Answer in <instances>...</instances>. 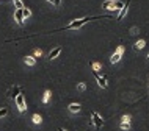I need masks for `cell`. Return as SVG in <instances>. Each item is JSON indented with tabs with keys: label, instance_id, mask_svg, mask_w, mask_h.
I'll use <instances>...</instances> for the list:
<instances>
[{
	"label": "cell",
	"instance_id": "cell-13",
	"mask_svg": "<svg viewBox=\"0 0 149 131\" xmlns=\"http://www.w3.org/2000/svg\"><path fill=\"white\" fill-rule=\"evenodd\" d=\"M31 122H33L35 125H41V123H42V117L39 116V114H33V117H31Z\"/></svg>",
	"mask_w": 149,
	"mask_h": 131
},
{
	"label": "cell",
	"instance_id": "cell-26",
	"mask_svg": "<svg viewBox=\"0 0 149 131\" xmlns=\"http://www.w3.org/2000/svg\"><path fill=\"white\" fill-rule=\"evenodd\" d=\"M58 131H66V130H64V128H58Z\"/></svg>",
	"mask_w": 149,
	"mask_h": 131
},
{
	"label": "cell",
	"instance_id": "cell-6",
	"mask_svg": "<svg viewBox=\"0 0 149 131\" xmlns=\"http://www.w3.org/2000/svg\"><path fill=\"white\" fill-rule=\"evenodd\" d=\"M14 21L17 25H24V16H22V8H16V11H14Z\"/></svg>",
	"mask_w": 149,
	"mask_h": 131
},
{
	"label": "cell",
	"instance_id": "cell-19",
	"mask_svg": "<svg viewBox=\"0 0 149 131\" xmlns=\"http://www.w3.org/2000/svg\"><path fill=\"white\" fill-rule=\"evenodd\" d=\"M14 6H16V8H24L22 0H14Z\"/></svg>",
	"mask_w": 149,
	"mask_h": 131
},
{
	"label": "cell",
	"instance_id": "cell-20",
	"mask_svg": "<svg viewBox=\"0 0 149 131\" xmlns=\"http://www.w3.org/2000/svg\"><path fill=\"white\" fill-rule=\"evenodd\" d=\"M123 5H124L123 2H118V0L115 2V8H116V10H121V8H123Z\"/></svg>",
	"mask_w": 149,
	"mask_h": 131
},
{
	"label": "cell",
	"instance_id": "cell-16",
	"mask_svg": "<svg viewBox=\"0 0 149 131\" xmlns=\"http://www.w3.org/2000/svg\"><path fill=\"white\" fill-rule=\"evenodd\" d=\"M22 16H24V19H29L30 16H31V11H30L27 6H24V8H22Z\"/></svg>",
	"mask_w": 149,
	"mask_h": 131
},
{
	"label": "cell",
	"instance_id": "cell-27",
	"mask_svg": "<svg viewBox=\"0 0 149 131\" xmlns=\"http://www.w3.org/2000/svg\"><path fill=\"white\" fill-rule=\"evenodd\" d=\"M47 2H49V3H54V0H47Z\"/></svg>",
	"mask_w": 149,
	"mask_h": 131
},
{
	"label": "cell",
	"instance_id": "cell-4",
	"mask_svg": "<svg viewBox=\"0 0 149 131\" xmlns=\"http://www.w3.org/2000/svg\"><path fill=\"white\" fill-rule=\"evenodd\" d=\"M91 117H93V125H94L97 130H100V128H102V126H104V119L100 117V114H99V112H96V111H94V112L91 114Z\"/></svg>",
	"mask_w": 149,
	"mask_h": 131
},
{
	"label": "cell",
	"instance_id": "cell-24",
	"mask_svg": "<svg viewBox=\"0 0 149 131\" xmlns=\"http://www.w3.org/2000/svg\"><path fill=\"white\" fill-rule=\"evenodd\" d=\"M41 55H42V50L41 49H36L35 50V56H41Z\"/></svg>",
	"mask_w": 149,
	"mask_h": 131
},
{
	"label": "cell",
	"instance_id": "cell-3",
	"mask_svg": "<svg viewBox=\"0 0 149 131\" xmlns=\"http://www.w3.org/2000/svg\"><path fill=\"white\" fill-rule=\"evenodd\" d=\"M16 100V105H17V108H19V111L21 112H25V109H27V103H25V97H24V94L21 92L17 95V97L14 98Z\"/></svg>",
	"mask_w": 149,
	"mask_h": 131
},
{
	"label": "cell",
	"instance_id": "cell-10",
	"mask_svg": "<svg viewBox=\"0 0 149 131\" xmlns=\"http://www.w3.org/2000/svg\"><path fill=\"white\" fill-rule=\"evenodd\" d=\"M102 8H105L108 11H115V0H105V2L102 3Z\"/></svg>",
	"mask_w": 149,
	"mask_h": 131
},
{
	"label": "cell",
	"instance_id": "cell-9",
	"mask_svg": "<svg viewBox=\"0 0 149 131\" xmlns=\"http://www.w3.org/2000/svg\"><path fill=\"white\" fill-rule=\"evenodd\" d=\"M68 109H69V112H72V114H79L80 109H82V106H80L79 103H71V105L68 106Z\"/></svg>",
	"mask_w": 149,
	"mask_h": 131
},
{
	"label": "cell",
	"instance_id": "cell-11",
	"mask_svg": "<svg viewBox=\"0 0 149 131\" xmlns=\"http://www.w3.org/2000/svg\"><path fill=\"white\" fill-rule=\"evenodd\" d=\"M144 45H146V41H144V39H140V41H136V42H135L134 50H135V51H140V50H143V49H144Z\"/></svg>",
	"mask_w": 149,
	"mask_h": 131
},
{
	"label": "cell",
	"instance_id": "cell-5",
	"mask_svg": "<svg viewBox=\"0 0 149 131\" xmlns=\"http://www.w3.org/2000/svg\"><path fill=\"white\" fill-rule=\"evenodd\" d=\"M93 73H94V78H96V81H97L99 87L105 89V87H107V77H105V75H102V77H100L97 72H93Z\"/></svg>",
	"mask_w": 149,
	"mask_h": 131
},
{
	"label": "cell",
	"instance_id": "cell-14",
	"mask_svg": "<svg viewBox=\"0 0 149 131\" xmlns=\"http://www.w3.org/2000/svg\"><path fill=\"white\" fill-rule=\"evenodd\" d=\"M25 64H27V66H35V64H36L35 56H25Z\"/></svg>",
	"mask_w": 149,
	"mask_h": 131
},
{
	"label": "cell",
	"instance_id": "cell-15",
	"mask_svg": "<svg viewBox=\"0 0 149 131\" xmlns=\"http://www.w3.org/2000/svg\"><path fill=\"white\" fill-rule=\"evenodd\" d=\"M50 100V91H44L42 94V103H49Z\"/></svg>",
	"mask_w": 149,
	"mask_h": 131
},
{
	"label": "cell",
	"instance_id": "cell-12",
	"mask_svg": "<svg viewBox=\"0 0 149 131\" xmlns=\"http://www.w3.org/2000/svg\"><path fill=\"white\" fill-rule=\"evenodd\" d=\"M60 53H61V47H57V49H54L49 53V59H55V58H58L60 56Z\"/></svg>",
	"mask_w": 149,
	"mask_h": 131
},
{
	"label": "cell",
	"instance_id": "cell-17",
	"mask_svg": "<svg viewBox=\"0 0 149 131\" xmlns=\"http://www.w3.org/2000/svg\"><path fill=\"white\" fill-rule=\"evenodd\" d=\"M119 128L124 130V131H129V130H130V122H121Z\"/></svg>",
	"mask_w": 149,
	"mask_h": 131
},
{
	"label": "cell",
	"instance_id": "cell-28",
	"mask_svg": "<svg viewBox=\"0 0 149 131\" xmlns=\"http://www.w3.org/2000/svg\"><path fill=\"white\" fill-rule=\"evenodd\" d=\"M148 61H149V55H148Z\"/></svg>",
	"mask_w": 149,
	"mask_h": 131
},
{
	"label": "cell",
	"instance_id": "cell-7",
	"mask_svg": "<svg viewBox=\"0 0 149 131\" xmlns=\"http://www.w3.org/2000/svg\"><path fill=\"white\" fill-rule=\"evenodd\" d=\"M129 5H130V0H127V3H124V5H123V8L119 10V14H118V19H116V21H123V19L126 17L127 10H129Z\"/></svg>",
	"mask_w": 149,
	"mask_h": 131
},
{
	"label": "cell",
	"instance_id": "cell-22",
	"mask_svg": "<svg viewBox=\"0 0 149 131\" xmlns=\"http://www.w3.org/2000/svg\"><path fill=\"white\" fill-rule=\"evenodd\" d=\"M6 114H8V109H6V108H2V109H0V117H5Z\"/></svg>",
	"mask_w": 149,
	"mask_h": 131
},
{
	"label": "cell",
	"instance_id": "cell-25",
	"mask_svg": "<svg viewBox=\"0 0 149 131\" xmlns=\"http://www.w3.org/2000/svg\"><path fill=\"white\" fill-rule=\"evenodd\" d=\"M54 5L55 6H60V5H61V0H54Z\"/></svg>",
	"mask_w": 149,
	"mask_h": 131
},
{
	"label": "cell",
	"instance_id": "cell-18",
	"mask_svg": "<svg viewBox=\"0 0 149 131\" xmlns=\"http://www.w3.org/2000/svg\"><path fill=\"white\" fill-rule=\"evenodd\" d=\"M91 67H93V72H97V70L102 69V64H100V62H93Z\"/></svg>",
	"mask_w": 149,
	"mask_h": 131
},
{
	"label": "cell",
	"instance_id": "cell-8",
	"mask_svg": "<svg viewBox=\"0 0 149 131\" xmlns=\"http://www.w3.org/2000/svg\"><path fill=\"white\" fill-rule=\"evenodd\" d=\"M19 94H21V87H19V86H14V87H11V89H10L8 97H10V98H16Z\"/></svg>",
	"mask_w": 149,
	"mask_h": 131
},
{
	"label": "cell",
	"instance_id": "cell-1",
	"mask_svg": "<svg viewBox=\"0 0 149 131\" xmlns=\"http://www.w3.org/2000/svg\"><path fill=\"white\" fill-rule=\"evenodd\" d=\"M90 21H93L91 17H82V19H77V21H72L71 23H68V25L64 27V30H79Z\"/></svg>",
	"mask_w": 149,
	"mask_h": 131
},
{
	"label": "cell",
	"instance_id": "cell-21",
	"mask_svg": "<svg viewBox=\"0 0 149 131\" xmlns=\"http://www.w3.org/2000/svg\"><path fill=\"white\" fill-rule=\"evenodd\" d=\"M77 89H79V91H85V89H86V84H85V83H79Z\"/></svg>",
	"mask_w": 149,
	"mask_h": 131
},
{
	"label": "cell",
	"instance_id": "cell-2",
	"mask_svg": "<svg viewBox=\"0 0 149 131\" xmlns=\"http://www.w3.org/2000/svg\"><path fill=\"white\" fill-rule=\"evenodd\" d=\"M123 53H124V45H119L118 49H116L115 53L111 55V58H110V62H111V64L119 62V61H121V56H123Z\"/></svg>",
	"mask_w": 149,
	"mask_h": 131
},
{
	"label": "cell",
	"instance_id": "cell-23",
	"mask_svg": "<svg viewBox=\"0 0 149 131\" xmlns=\"http://www.w3.org/2000/svg\"><path fill=\"white\" fill-rule=\"evenodd\" d=\"M130 120H132V119H130V116H127V114L121 117V122H130Z\"/></svg>",
	"mask_w": 149,
	"mask_h": 131
}]
</instances>
